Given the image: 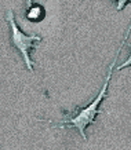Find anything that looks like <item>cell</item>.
Returning <instances> with one entry per match:
<instances>
[{
	"label": "cell",
	"instance_id": "6da1fadb",
	"mask_svg": "<svg viewBox=\"0 0 131 150\" xmlns=\"http://www.w3.org/2000/svg\"><path fill=\"white\" fill-rule=\"evenodd\" d=\"M130 33H131V23L128 25V28H127L126 33H124V39H123V41L120 43V46H119L117 51H116V55H115L112 64H110V66H109L108 74H106V77H105V81H104V84H102V87H101L98 95L95 96L94 99L91 100L86 108H83V109H76L75 112H68V113L65 114L63 123L62 124H53L54 128H65V127L75 128V129H77V132L81 135V138H83L84 141H87L86 129H87L88 125L95 124V117H97L98 114L102 113V110L100 109V105H101V102L106 98V92H108V87H109V83H110V79H112L113 70H115V68H116L119 55H120V52H122L123 47L126 46L127 41H128Z\"/></svg>",
	"mask_w": 131,
	"mask_h": 150
},
{
	"label": "cell",
	"instance_id": "7a4b0ae2",
	"mask_svg": "<svg viewBox=\"0 0 131 150\" xmlns=\"http://www.w3.org/2000/svg\"><path fill=\"white\" fill-rule=\"evenodd\" d=\"M6 21L10 23V29H11V37H10L11 46L15 47L19 51V54L22 55L23 61H25V66H26L28 70L33 72V64L35 62L31 58V51L39 47L41 37L39 35H25L18 28V25L15 23L13 10H9Z\"/></svg>",
	"mask_w": 131,
	"mask_h": 150
},
{
	"label": "cell",
	"instance_id": "3957f363",
	"mask_svg": "<svg viewBox=\"0 0 131 150\" xmlns=\"http://www.w3.org/2000/svg\"><path fill=\"white\" fill-rule=\"evenodd\" d=\"M26 18L33 22H39L44 18V7L40 4H32V0H28Z\"/></svg>",
	"mask_w": 131,
	"mask_h": 150
},
{
	"label": "cell",
	"instance_id": "277c9868",
	"mask_svg": "<svg viewBox=\"0 0 131 150\" xmlns=\"http://www.w3.org/2000/svg\"><path fill=\"white\" fill-rule=\"evenodd\" d=\"M127 46H128V48H130V55H128V58H127L123 64H120L119 66H116V68H115L116 70H119V72H120V70H123V69L128 68V66H131V43H128V41H127Z\"/></svg>",
	"mask_w": 131,
	"mask_h": 150
},
{
	"label": "cell",
	"instance_id": "5b68a950",
	"mask_svg": "<svg viewBox=\"0 0 131 150\" xmlns=\"http://www.w3.org/2000/svg\"><path fill=\"white\" fill-rule=\"evenodd\" d=\"M109 1H116V3H117V6H116V10H117V11H122L127 3H131V0H109Z\"/></svg>",
	"mask_w": 131,
	"mask_h": 150
}]
</instances>
